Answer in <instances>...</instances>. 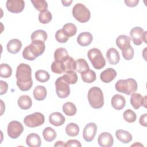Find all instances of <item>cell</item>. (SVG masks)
Segmentation results:
<instances>
[{
    "label": "cell",
    "instance_id": "obj_20",
    "mask_svg": "<svg viewBox=\"0 0 147 147\" xmlns=\"http://www.w3.org/2000/svg\"><path fill=\"white\" fill-rule=\"evenodd\" d=\"M6 47L9 52L12 54H16L21 49L22 42L18 39L13 38L7 42Z\"/></svg>",
    "mask_w": 147,
    "mask_h": 147
},
{
    "label": "cell",
    "instance_id": "obj_10",
    "mask_svg": "<svg viewBox=\"0 0 147 147\" xmlns=\"http://www.w3.org/2000/svg\"><path fill=\"white\" fill-rule=\"evenodd\" d=\"M97 131V126L95 123L90 122L87 123L83 131V137L86 142L92 141Z\"/></svg>",
    "mask_w": 147,
    "mask_h": 147
},
{
    "label": "cell",
    "instance_id": "obj_13",
    "mask_svg": "<svg viewBox=\"0 0 147 147\" xmlns=\"http://www.w3.org/2000/svg\"><path fill=\"white\" fill-rule=\"evenodd\" d=\"M144 32V29L139 26H136L131 29L130 36L134 45H140L142 43V34Z\"/></svg>",
    "mask_w": 147,
    "mask_h": 147
},
{
    "label": "cell",
    "instance_id": "obj_11",
    "mask_svg": "<svg viewBox=\"0 0 147 147\" xmlns=\"http://www.w3.org/2000/svg\"><path fill=\"white\" fill-rule=\"evenodd\" d=\"M6 6L9 11L13 13H19L24 10L25 2L23 0H7Z\"/></svg>",
    "mask_w": 147,
    "mask_h": 147
},
{
    "label": "cell",
    "instance_id": "obj_21",
    "mask_svg": "<svg viewBox=\"0 0 147 147\" xmlns=\"http://www.w3.org/2000/svg\"><path fill=\"white\" fill-rule=\"evenodd\" d=\"M26 144L29 147H40L41 144L40 137L36 133H30L26 137Z\"/></svg>",
    "mask_w": 147,
    "mask_h": 147
},
{
    "label": "cell",
    "instance_id": "obj_40",
    "mask_svg": "<svg viewBox=\"0 0 147 147\" xmlns=\"http://www.w3.org/2000/svg\"><path fill=\"white\" fill-rule=\"evenodd\" d=\"M52 14L48 10L42 12H40L38 15V20L42 24H47L49 23L52 20Z\"/></svg>",
    "mask_w": 147,
    "mask_h": 147
},
{
    "label": "cell",
    "instance_id": "obj_24",
    "mask_svg": "<svg viewBox=\"0 0 147 147\" xmlns=\"http://www.w3.org/2000/svg\"><path fill=\"white\" fill-rule=\"evenodd\" d=\"M17 103L18 106L22 110H28L32 106V100L28 95H24L19 97Z\"/></svg>",
    "mask_w": 147,
    "mask_h": 147
},
{
    "label": "cell",
    "instance_id": "obj_14",
    "mask_svg": "<svg viewBox=\"0 0 147 147\" xmlns=\"http://www.w3.org/2000/svg\"><path fill=\"white\" fill-rule=\"evenodd\" d=\"M98 142L102 147H111L114 142L113 137L108 132H103L98 136Z\"/></svg>",
    "mask_w": 147,
    "mask_h": 147
},
{
    "label": "cell",
    "instance_id": "obj_6",
    "mask_svg": "<svg viewBox=\"0 0 147 147\" xmlns=\"http://www.w3.org/2000/svg\"><path fill=\"white\" fill-rule=\"evenodd\" d=\"M72 15L74 17L81 23L88 21L91 17V13L87 7L82 3H76L72 8Z\"/></svg>",
    "mask_w": 147,
    "mask_h": 147
},
{
    "label": "cell",
    "instance_id": "obj_2",
    "mask_svg": "<svg viewBox=\"0 0 147 147\" xmlns=\"http://www.w3.org/2000/svg\"><path fill=\"white\" fill-rule=\"evenodd\" d=\"M45 49V42L40 40L32 41V42L29 45L26 46L23 52V57L28 60L33 61L36 57L41 55Z\"/></svg>",
    "mask_w": 147,
    "mask_h": 147
},
{
    "label": "cell",
    "instance_id": "obj_23",
    "mask_svg": "<svg viewBox=\"0 0 147 147\" xmlns=\"http://www.w3.org/2000/svg\"><path fill=\"white\" fill-rule=\"evenodd\" d=\"M131 39L126 35H120L116 39V44L121 50H124L130 46Z\"/></svg>",
    "mask_w": 147,
    "mask_h": 147
},
{
    "label": "cell",
    "instance_id": "obj_15",
    "mask_svg": "<svg viewBox=\"0 0 147 147\" xmlns=\"http://www.w3.org/2000/svg\"><path fill=\"white\" fill-rule=\"evenodd\" d=\"M117 71L114 69L112 68H108L101 72L100 75V79L103 82L108 83L113 80L117 76Z\"/></svg>",
    "mask_w": 147,
    "mask_h": 147
},
{
    "label": "cell",
    "instance_id": "obj_42",
    "mask_svg": "<svg viewBox=\"0 0 147 147\" xmlns=\"http://www.w3.org/2000/svg\"><path fill=\"white\" fill-rule=\"evenodd\" d=\"M55 38L57 42L60 43H65L68 39L69 37L64 33L62 29H59L55 33Z\"/></svg>",
    "mask_w": 147,
    "mask_h": 147
},
{
    "label": "cell",
    "instance_id": "obj_7",
    "mask_svg": "<svg viewBox=\"0 0 147 147\" xmlns=\"http://www.w3.org/2000/svg\"><path fill=\"white\" fill-rule=\"evenodd\" d=\"M44 115L40 112H35L28 115L24 119V124L29 127H36L41 126L44 123Z\"/></svg>",
    "mask_w": 147,
    "mask_h": 147
},
{
    "label": "cell",
    "instance_id": "obj_18",
    "mask_svg": "<svg viewBox=\"0 0 147 147\" xmlns=\"http://www.w3.org/2000/svg\"><path fill=\"white\" fill-rule=\"evenodd\" d=\"M93 36L90 32H84L80 33L77 37L78 43L82 47L89 45L92 41Z\"/></svg>",
    "mask_w": 147,
    "mask_h": 147
},
{
    "label": "cell",
    "instance_id": "obj_48",
    "mask_svg": "<svg viewBox=\"0 0 147 147\" xmlns=\"http://www.w3.org/2000/svg\"><path fill=\"white\" fill-rule=\"evenodd\" d=\"M54 146H65V144H64V142H63L62 141H58L56 142V144H55Z\"/></svg>",
    "mask_w": 147,
    "mask_h": 147
},
{
    "label": "cell",
    "instance_id": "obj_19",
    "mask_svg": "<svg viewBox=\"0 0 147 147\" xmlns=\"http://www.w3.org/2000/svg\"><path fill=\"white\" fill-rule=\"evenodd\" d=\"M106 57L109 63L111 65L117 64L120 60L119 52L114 48H111L107 50L106 52Z\"/></svg>",
    "mask_w": 147,
    "mask_h": 147
},
{
    "label": "cell",
    "instance_id": "obj_51",
    "mask_svg": "<svg viewBox=\"0 0 147 147\" xmlns=\"http://www.w3.org/2000/svg\"><path fill=\"white\" fill-rule=\"evenodd\" d=\"M1 106H1V115H2L3 114V113L4 110H5V109H3V107H4V106H5V105H4L3 102L2 100H1ZM4 108H5V107H4Z\"/></svg>",
    "mask_w": 147,
    "mask_h": 147
},
{
    "label": "cell",
    "instance_id": "obj_41",
    "mask_svg": "<svg viewBox=\"0 0 147 147\" xmlns=\"http://www.w3.org/2000/svg\"><path fill=\"white\" fill-rule=\"evenodd\" d=\"M123 119L129 123H133L136 121L137 115L136 113L131 109L126 110L123 113Z\"/></svg>",
    "mask_w": 147,
    "mask_h": 147
},
{
    "label": "cell",
    "instance_id": "obj_32",
    "mask_svg": "<svg viewBox=\"0 0 147 147\" xmlns=\"http://www.w3.org/2000/svg\"><path fill=\"white\" fill-rule=\"evenodd\" d=\"M80 75L83 81L87 83H91L96 79L95 72L91 69H89L86 72L80 74Z\"/></svg>",
    "mask_w": 147,
    "mask_h": 147
},
{
    "label": "cell",
    "instance_id": "obj_44",
    "mask_svg": "<svg viewBox=\"0 0 147 147\" xmlns=\"http://www.w3.org/2000/svg\"><path fill=\"white\" fill-rule=\"evenodd\" d=\"M66 146H76V147H81L82 145L79 141L76 140H69L67 141L65 144Z\"/></svg>",
    "mask_w": 147,
    "mask_h": 147
},
{
    "label": "cell",
    "instance_id": "obj_22",
    "mask_svg": "<svg viewBox=\"0 0 147 147\" xmlns=\"http://www.w3.org/2000/svg\"><path fill=\"white\" fill-rule=\"evenodd\" d=\"M115 136L119 141L123 144H128L132 140L131 134L129 131L122 129L115 131Z\"/></svg>",
    "mask_w": 147,
    "mask_h": 147
},
{
    "label": "cell",
    "instance_id": "obj_43",
    "mask_svg": "<svg viewBox=\"0 0 147 147\" xmlns=\"http://www.w3.org/2000/svg\"><path fill=\"white\" fill-rule=\"evenodd\" d=\"M122 54L123 57L126 60H130L133 58L134 56V49L130 45L127 48L122 51Z\"/></svg>",
    "mask_w": 147,
    "mask_h": 147
},
{
    "label": "cell",
    "instance_id": "obj_34",
    "mask_svg": "<svg viewBox=\"0 0 147 147\" xmlns=\"http://www.w3.org/2000/svg\"><path fill=\"white\" fill-rule=\"evenodd\" d=\"M51 70L57 74H62L65 72L63 62L55 60L51 64Z\"/></svg>",
    "mask_w": 147,
    "mask_h": 147
},
{
    "label": "cell",
    "instance_id": "obj_37",
    "mask_svg": "<svg viewBox=\"0 0 147 147\" xmlns=\"http://www.w3.org/2000/svg\"><path fill=\"white\" fill-rule=\"evenodd\" d=\"M12 74V69L7 64L2 63L0 65V76L2 78H8Z\"/></svg>",
    "mask_w": 147,
    "mask_h": 147
},
{
    "label": "cell",
    "instance_id": "obj_28",
    "mask_svg": "<svg viewBox=\"0 0 147 147\" xmlns=\"http://www.w3.org/2000/svg\"><path fill=\"white\" fill-rule=\"evenodd\" d=\"M42 136L46 141L51 142L56 138L57 133L53 128L47 127L42 131Z\"/></svg>",
    "mask_w": 147,
    "mask_h": 147
},
{
    "label": "cell",
    "instance_id": "obj_25",
    "mask_svg": "<svg viewBox=\"0 0 147 147\" xmlns=\"http://www.w3.org/2000/svg\"><path fill=\"white\" fill-rule=\"evenodd\" d=\"M33 94L36 100L38 101L43 100L45 99L47 95V89L42 86H37L34 88Z\"/></svg>",
    "mask_w": 147,
    "mask_h": 147
},
{
    "label": "cell",
    "instance_id": "obj_46",
    "mask_svg": "<svg viewBox=\"0 0 147 147\" xmlns=\"http://www.w3.org/2000/svg\"><path fill=\"white\" fill-rule=\"evenodd\" d=\"M124 2L127 6L133 7L136 6L138 5L139 1L138 0H127V1L125 0Z\"/></svg>",
    "mask_w": 147,
    "mask_h": 147
},
{
    "label": "cell",
    "instance_id": "obj_12",
    "mask_svg": "<svg viewBox=\"0 0 147 147\" xmlns=\"http://www.w3.org/2000/svg\"><path fill=\"white\" fill-rule=\"evenodd\" d=\"M130 103L133 108L136 110L138 109L140 107L144 106L146 108V96H142L139 93H133L130 97Z\"/></svg>",
    "mask_w": 147,
    "mask_h": 147
},
{
    "label": "cell",
    "instance_id": "obj_26",
    "mask_svg": "<svg viewBox=\"0 0 147 147\" xmlns=\"http://www.w3.org/2000/svg\"><path fill=\"white\" fill-rule=\"evenodd\" d=\"M69 57L67 49L64 48H59L54 52V59L56 61H64Z\"/></svg>",
    "mask_w": 147,
    "mask_h": 147
},
{
    "label": "cell",
    "instance_id": "obj_3",
    "mask_svg": "<svg viewBox=\"0 0 147 147\" xmlns=\"http://www.w3.org/2000/svg\"><path fill=\"white\" fill-rule=\"evenodd\" d=\"M87 98L90 106L95 109H99L104 105L103 94L101 89L98 87H91L88 92Z\"/></svg>",
    "mask_w": 147,
    "mask_h": 147
},
{
    "label": "cell",
    "instance_id": "obj_16",
    "mask_svg": "<svg viewBox=\"0 0 147 147\" xmlns=\"http://www.w3.org/2000/svg\"><path fill=\"white\" fill-rule=\"evenodd\" d=\"M111 103L115 110H121L125 106L126 100L122 95L115 94L112 97Z\"/></svg>",
    "mask_w": 147,
    "mask_h": 147
},
{
    "label": "cell",
    "instance_id": "obj_38",
    "mask_svg": "<svg viewBox=\"0 0 147 147\" xmlns=\"http://www.w3.org/2000/svg\"><path fill=\"white\" fill-rule=\"evenodd\" d=\"M65 72L71 71H76V62L71 57L69 56L64 61H63Z\"/></svg>",
    "mask_w": 147,
    "mask_h": 147
},
{
    "label": "cell",
    "instance_id": "obj_35",
    "mask_svg": "<svg viewBox=\"0 0 147 147\" xmlns=\"http://www.w3.org/2000/svg\"><path fill=\"white\" fill-rule=\"evenodd\" d=\"M62 29L69 37L75 35L77 32V28L76 25L70 22L64 25Z\"/></svg>",
    "mask_w": 147,
    "mask_h": 147
},
{
    "label": "cell",
    "instance_id": "obj_45",
    "mask_svg": "<svg viewBox=\"0 0 147 147\" xmlns=\"http://www.w3.org/2000/svg\"><path fill=\"white\" fill-rule=\"evenodd\" d=\"M0 95H3L6 93L8 90V84L7 83L3 80H0Z\"/></svg>",
    "mask_w": 147,
    "mask_h": 147
},
{
    "label": "cell",
    "instance_id": "obj_9",
    "mask_svg": "<svg viewBox=\"0 0 147 147\" xmlns=\"http://www.w3.org/2000/svg\"><path fill=\"white\" fill-rule=\"evenodd\" d=\"M24 131V127L20 122L12 121L7 125V134L11 138L16 139Z\"/></svg>",
    "mask_w": 147,
    "mask_h": 147
},
{
    "label": "cell",
    "instance_id": "obj_4",
    "mask_svg": "<svg viewBox=\"0 0 147 147\" xmlns=\"http://www.w3.org/2000/svg\"><path fill=\"white\" fill-rule=\"evenodd\" d=\"M115 87L117 91L129 95L137 91L138 86L137 82L134 79L129 78L118 80L115 83Z\"/></svg>",
    "mask_w": 147,
    "mask_h": 147
},
{
    "label": "cell",
    "instance_id": "obj_31",
    "mask_svg": "<svg viewBox=\"0 0 147 147\" xmlns=\"http://www.w3.org/2000/svg\"><path fill=\"white\" fill-rule=\"evenodd\" d=\"M79 127L75 123H69L65 127V132L70 137L77 136L79 133Z\"/></svg>",
    "mask_w": 147,
    "mask_h": 147
},
{
    "label": "cell",
    "instance_id": "obj_36",
    "mask_svg": "<svg viewBox=\"0 0 147 147\" xmlns=\"http://www.w3.org/2000/svg\"><path fill=\"white\" fill-rule=\"evenodd\" d=\"M35 78L37 81L44 83L49 80L50 75L47 71L44 69H39L35 72Z\"/></svg>",
    "mask_w": 147,
    "mask_h": 147
},
{
    "label": "cell",
    "instance_id": "obj_8",
    "mask_svg": "<svg viewBox=\"0 0 147 147\" xmlns=\"http://www.w3.org/2000/svg\"><path fill=\"white\" fill-rule=\"evenodd\" d=\"M55 87L56 94L60 98H66L70 94L69 84L63 79L62 77H59L56 79Z\"/></svg>",
    "mask_w": 147,
    "mask_h": 147
},
{
    "label": "cell",
    "instance_id": "obj_1",
    "mask_svg": "<svg viewBox=\"0 0 147 147\" xmlns=\"http://www.w3.org/2000/svg\"><path fill=\"white\" fill-rule=\"evenodd\" d=\"M16 77V84L19 89L22 91H29L33 86L32 78V68L25 64L21 63L17 67Z\"/></svg>",
    "mask_w": 147,
    "mask_h": 147
},
{
    "label": "cell",
    "instance_id": "obj_49",
    "mask_svg": "<svg viewBox=\"0 0 147 147\" xmlns=\"http://www.w3.org/2000/svg\"><path fill=\"white\" fill-rule=\"evenodd\" d=\"M61 2L64 6H69L71 5L72 1H61Z\"/></svg>",
    "mask_w": 147,
    "mask_h": 147
},
{
    "label": "cell",
    "instance_id": "obj_33",
    "mask_svg": "<svg viewBox=\"0 0 147 147\" xmlns=\"http://www.w3.org/2000/svg\"><path fill=\"white\" fill-rule=\"evenodd\" d=\"M76 71L82 74L86 72V71L90 69L89 65L86 61V60L84 59H79L76 61Z\"/></svg>",
    "mask_w": 147,
    "mask_h": 147
},
{
    "label": "cell",
    "instance_id": "obj_47",
    "mask_svg": "<svg viewBox=\"0 0 147 147\" xmlns=\"http://www.w3.org/2000/svg\"><path fill=\"white\" fill-rule=\"evenodd\" d=\"M146 118H147V114L145 113L142 115H141L140 120H139V122L140 123L141 125L146 127Z\"/></svg>",
    "mask_w": 147,
    "mask_h": 147
},
{
    "label": "cell",
    "instance_id": "obj_29",
    "mask_svg": "<svg viewBox=\"0 0 147 147\" xmlns=\"http://www.w3.org/2000/svg\"><path fill=\"white\" fill-rule=\"evenodd\" d=\"M63 111L68 116H74L77 111L76 106L72 102H67L63 105Z\"/></svg>",
    "mask_w": 147,
    "mask_h": 147
},
{
    "label": "cell",
    "instance_id": "obj_5",
    "mask_svg": "<svg viewBox=\"0 0 147 147\" xmlns=\"http://www.w3.org/2000/svg\"><path fill=\"white\" fill-rule=\"evenodd\" d=\"M87 56L95 69H100L105 66L106 60L99 49L96 48L90 49L87 53Z\"/></svg>",
    "mask_w": 147,
    "mask_h": 147
},
{
    "label": "cell",
    "instance_id": "obj_39",
    "mask_svg": "<svg viewBox=\"0 0 147 147\" xmlns=\"http://www.w3.org/2000/svg\"><path fill=\"white\" fill-rule=\"evenodd\" d=\"M34 7L39 11L42 12L47 10L48 3L44 0H31Z\"/></svg>",
    "mask_w": 147,
    "mask_h": 147
},
{
    "label": "cell",
    "instance_id": "obj_30",
    "mask_svg": "<svg viewBox=\"0 0 147 147\" xmlns=\"http://www.w3.org/2000/svg\"><path fill=\"white\" fill-rule=\"evenodd\" d=\"M47 37L48 35L45 31L41 29H38L34 31L32 33L30 38L32 41L40 40L45 42V41L47 39Z\"/></svg>",
    "mask_w": 147,
    "mask_h": 147
},
{
    "label": "cell",
    "instance_id": "obj_27",
    "mask_svg": "<svg viewBox=\"0 0 147 147\" xmlns=\"http://www.w3.org/2000/svg\"><path fill=\"white\" fill-rule=\"evenodd\" d=\"M61 77L68 84H75L78 79L77 74L74 71L66 72Z\"/></svg>",
    "mask_w": 147,
    "mask_h": 147
},
{
    "label": "cell",
    "instance_id": "obj_50",
    "mask_svg": "<svg viewBox=\"0 0 147 147\" xmlns=\"http://www.w3.org/2000/svg\"><path fill=\"white\" fill-rule=\"evenodd\" d=\"M142 40L145 43H146V32L144 31L142 34Z\"/></svg>",
    "mask_w": 147,
    "mask_h": 147
},
{
    "label": "cell",
    "instance_id": "obj_17",
    "mask_svg": "<svg viewBox=\"0 0 147 147\" xmlns=\"http://www.w3.org/2000/svg\"><path fill=\"white\" fill-rule=\"evenodd\" d=\"M49 121L51 124L55 126H60L64 123L65 118L61 113L54 112L49 115Z\"/></svg>",
    "mask_w": 147,
    "mask_h": 147
}]
</instances>
